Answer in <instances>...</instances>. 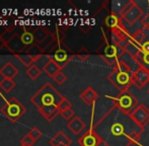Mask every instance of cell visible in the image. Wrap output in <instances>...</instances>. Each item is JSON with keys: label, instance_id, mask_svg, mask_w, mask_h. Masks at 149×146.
<instances>
[{"label": "cell", "instance_id": "4", "mask_svg": "<svg viewBox=\"0 0 149 146\" xmlns=\"http://www.w3.org/2000/svg\"><path fill=\"white\" fill-rule=\"evenodd\" d=\"M0 112L11 123H16L26 113V109L16 97H12L5 102V105L0 109Z\"/></svg>", "mask_w": 149, "mask_h": 146}, {"label": "cell", "instance_id": "31", "mask_svg": "<svg viewBox=\"0 0 149 146\" xmlns=\"http://www.w3.org/2000/svg\"><path fill=\"white\" fill-rule=\"evenodd\" d=\"M60 115L62 116L63 119H65V120L68 121V122L70 120H72V119L75 117V113H74V111H73L72 109H68V110L64 111V112L60 113Z\"/></svg>", "mask_w": 149, "mask_h": 146}, {"label": "cell", "instance_id": "25", "mask_svg": "<svg viewBox=\"0 0 149 146\" xmlns=\"http://www.w3.org/2000/svg\"><path fill=\"white\" fill-rule=\"evenodd\" d=\"M16 86V83L13 79H9V78H3V80L0 82V87L2 88V90L4 92L8 93L14 89V87Z\"/></svg>", "mask_w": 149, "mask_h": 146}, {"label": "cell", "instance_id": "22", "mask_svg": "<svg viewBox=\"0 0 149 146\" xmlns=\"http://www.w3.org/2000/svg\"><path fill=\"white\" fill-rule=\"evenodd\" d=\"M123 20L120 16H117V14L115 13H111L108 17L106 18V26H109L111 30L115 29L116 26H118L120 24H122Z\"/></svg>", "mask_w": 149, "mask_h": 146}, {"label": "cell", "instance_id": "16", "mask_svg": "<svg viewBox=\"0 0 149 146\" xmlns=\"http://www.w3.org/2000/svg\"><path fill=\"white\" fill-rule=\"evenodd\" d=\"M49 143L52 146H57L59 144H66L68 146L71 145V140L63 131H59L58 133H56L51 139H50Z\"/></svg>", "mask_w": 149, "mask_h": 146}, {"label": "cell", "instance_id": "3", "mask_svg": "<svg viewBox=\"0 0 149 146\" xmlns=\"http://www.w3.org/2000/svg\"><path fill=\"white\" fill-rule=\"evenodd\" d=\"M63 99L64 97L59 91L50 82H47L31 97V103L39 110L47 106H58Z\"/></svg>", "mask_w": 149, "mask_h": 146}, {"label": "cell", "instance_id": "33", "mask_svg": "<svg viewBox=\"0 0 149 146\" xmlns=\"http://www.w3.org/2000/svg\"><path fill=\"white\" fill-rule=\"evenodd\" d=\"M36 141L33 140V138L30 136L29 134L24 135V137H22V139H20V144H26V145H30V146H33L35 144Z\"/></svg>", "mask_w": 149, "mask_h": 146}, {"label": "cell", "instance_id": "19", "mask_svg": "<svg viewBox=\"0 0 149 146\" xmlns=\"http://www.w3.org/2000/svg\"><path fill=\"white\" fill-rule=\"evenodd\" d=\"M147 37H148L147 30L142 28V29H140V30L136 31V32L132 35L131 40L136 44V45L139 46V47L141 48V46L147 41Z\"/></svg>", "mask_w": 149, "mask_h": 146}, {"label": "cell", "instance_id": "1", "mask_svg": "<svg viewBox=\"0 0 149 146\" xmlns=\"http://www.w3.org/2000/svg\"><path fill=\"white\" fill-rule=\"evenodd\" d=\"M106 146H132L141 141L139 128L130 115L124 114L113 106L92 126Z\"/></svg>", "mask_w": 149, "mask_h": 146}, {"label": "cell", "instance_id": "7", "mask_svg": "<svg viewBox=\"0 0 149 146\" xmlns=\"http://www.w3.org/2000/svg\"><path fill=\"white\" fill-rule=\"evenodd\" d=\"M75 57V55L71 54L69 48L65 45L63 42H60L58 44L57 48L55 49L54 53L51 55V59H53L58 65L60 66V68H64L73 58Z\"/></svg>", "mask_w": 149, "mask_h": 146}, {"label": "cell", "instance_id": "21", "mask_svg": "<svg viewBox=\"0 0 149 146\" xmlns=\"http://www.w3.org/2000/svg\"><path fill=\"white\" fill-rule=\"evenodd\" d=\"M24 53L28 54V55H30L31 57H33V60L38 59L39 57H41L42 55H44V54H45V53H44V50L41 48V46H40L39 44H37V43H35V44H33V45L26 47Z\"/></svg>", "mask_w": 149, "mask_h": 146}, {"label": "cell", "instance_id": "14", "mask_svg": "<svg viewBox=\"0 0 149 146\" xmlns=\"http://www.w3.org/2000/svg\"><path fill=\"white\" fill-rule=\"evenodd\" d=\"M80 99L86 104L87 106H92L94 102L98 99V95L92 87H86L82 92L80 93Z\"/></svg>", "mask_w": 149, "mask_h": 146}, {"label": "cell", "instance_id": "15", "mask_svg": "<svg viewBox=\"0 0 149 146\" xmlns=\"http://www.w3.org/2000/svg\"><path fill=\"white\" fill-rule=\"evenodd\" d=\"M0 74L3 76V78L13 79L18 74V69L11 63V62H6L1 68H0Z\"/></svg>", "mask_w": 149, "mask_h": 146}, {"label": "cell", "instance_id": "28", "mask_svg": "<svg viewBox=\"0 0 149 146\" xmlns=\"http://www.w3.org/2000/svg\"><path fill=\"white\" fill-rule=\"evenodd\" d=\"M57 108H58V110H59V112L62 113L68 109H72V103H71L69 99H67L66 97H64V99L60 102L59 105L57 106Z\"/></svg>", "mask_w": 149, "mask_h": 146}, {"label": "cell", "instance_id": "11", "mask_svg": "<svg viewBox=\"0 0 149 146\" xmlns=\"http://www.w3.org/2000/svg\"><path fill=\"white\" fill-rule=\"evenodd\" d=\"M4 47H5L10 53L13 54L14 56L18 55V54L24 53V51H26V47L22 42V39H20L19 35H15L9 42L4 44Z\"/></svg>", "mask_w": 149, "mask_h": 146}, {"label": "cell", "instance_id": "20", "mask_svg": "<svg viewBox=\"0 0 149 146\" xmlns=\"http://www.w3.org/2000/svg\"><path fill=\"white\" fill-rule=\"evenodd\" d=\"M43 71L45 72L47 75H49L50 77H52V78H53V77L55 76L58 72L61 71V68L53 59H51L45 66H44Z\"/></svg>", "mask_w": 149, "mask_h": 146}, {"label": "cell", "instance_id": "2", "mask_svg": "<svg viewBox=\"0 0 149 146\" xmlns=\"http://www.w3.org/2000/svg\"><path fill=\"white\" fill-rule=\"evenodd\" d=\"M133 72L134 70L130 67L127 62L124 60H120L119 63L114 67L113 71L107 76V79L120 92H124L129 90L130 86L134 84Z\"/></svg>", "mask_w": 149, "mask_h": 146}, {"label": "cell", "instance_id": "26", "mask_svg": "<svg viewBox=\"0 0 149 146\" xmlns=\"http://www.w3.org/2000/svg\"><path fill=\"white\" fill-rule=\"evenodd\" d=\"M15 57L17 58L18 60H19L20 62H22V64H24L26 67H31V65H33V62H35V60H33V57H31L30 55H28V54L26 53H22V54H18V55H15Z\"/></svg>", "mask_w": 149, "mask_h": 146}, {"label": "cell", "instance_id": "17", "mask_svg": "<svg viewBox=\"0 0 149 146\" xmlns=\"http://www.w3.org/2000/svg\"><path fill=\"white\" fill-rule=\"evenodd\" d=\"M52 33H50L49 31L47 30L46 28L44 26H37V28L33 30V39H35V42L37 44H42L48 37L51 35Z\"/></svg>", "mask_w": 149, "mask_h": 146}, {"label": "cell", "instance_id": "10", "mask_svg": "<svg viewBox=\"0 0 149 146\" xmlns=\"http://www.w3.org/2000/svg\"><path fill=\"white\" fill-rule=\"evenodd\" d=\"M149 82V71L143 67H138L133 72V83L138 88H143Z\"/></svg>", "mask_w": 149, "mask_h": 146}, {"label": "cell", "instance_id": "9", "mask_svg": "<svg viewBox=\"0 0 149 146\" xmlns=\"http://www.w3.org/2000/svg\"><path fill=\"white\" fill-rule=\"evenodd\" d=\"M102 143V138L98 136L92 127L78 139V144L80 146H100Z\"/></svg>", "mask_w": 149, "mask_h": 146}, {"label": "cell", "instance_id": "30", "mask_svg": "<svg viewBox=\"0 0 149 146\" xmlns=\"http://www.w3.org/2000/svg\"><path fill=\"white\" fill-rule=\"evenodd\" d=\"M53 79L55 80V82L57 83V84L62 85L63 83H64L65 81L67 80V76L62 71H60V72H58L57 74H56L55 76L53 77Z\"/></svg>", "mask_w": 149, "mask_h": 146}, {"label": "cell", "instance_id": "23", "mask_svg": "<svg viewBox=\"0 0 149 146\" xmlns=\"http://www.w3.org/2000/svg\"><path fill=\"white\" fill-rule=\"evenodd\" d=\"M15 35H18V34L14 28L5 29V30L0 34V39H1L2 43H3V45H4V44H6L7 42H9Z\"/></svg>", "mask_w": 149, "mask_h": 146}, {"label": "cell", "instance_id": "29", "mask_svg": "<svg viewBox=\"0 0 149 146\" xmlns=\"http://www.w3.org/2000/svg\"><path fill=\"white\" fill-rule=\"evenodd\" d=\"M29 135L31 137V138L33 139L35 141H37L38 139H40L42 137V135H43V133H42V131L40 130L39 128H37V127H33V129L29 132Z\"/></svg>", "mask_w": 149, "mask_h": 146}, {"label": "cell", "instance_id": "5", "mask_svg": "<svg viewBox=\"0 0 149 146\" xmlns=\"http://www.w3.org/2000/svg\"><path fill=\"white\" fill-rule=\"evenodd\" d=\"M114 106L124 114L130 115L136 108L139 106V102L135 95L129 90L120 92L116 97H112Z\"/></svg>", "mask_w": 149, "mask_h": 146}, {"label": "cell", "instance_id": "8", "mask_svg": "<svg viewBox=\"0 0 149 146\" xmlns=\"http://www.w3.org/2000/svg\"><path fill=\"white\" fill-rule=\"evenodd\" d=\"M130 117L135 124L144 131L146 125L149 123V109L143 104H139V106L130 114Z\"/></svg>", "mask_w": 149, "mask_h": 146}, {"label": "cell", "instance_id": "6", "mask_svg": "<svg viewBox=\"0 0 149 146\" xmlns=\"http://www.w3.org/2000/svg\"><path fill=\"white\" fill-rule=\"evenodd\" d=\"M119 14H120V17L122 18V20L126 22L128 24H136L139 19H142L144 15L143 10L133 0L128 1L121 8Z\"/></svg>", "mask_w": 149, "mask_h": 146}, {"label": "cell", "instance_id": "36", "mask_svg": "<svg viewBox=\"0 0 149 146\" xmlns=\"http://www.w3.org/2000/svg\"><path fill=\"white\" fill-rule=\"evenodd\" d=\"M57 146H68V145H66V144H59V145H57Z\"/></svg>", "mask_w": 149, "mask_h": 146}, {"label": "cell", "instance_id": "34", "mask_svg": "<svg viewBox=\"0 0 149 146\" xmlns=\"http://www.w3.org/2000/svg\"><path fill=\"white\" fill-rule=\"evenodd\" d=\"M141 22L143 24V28H145L146 30L149 31V12L145 16H143V18L141 19Z\"/></svg>", "mask_w": 149, "mask_h": 146}, {"label": "cell", "instance_id": "35", "mask_svg": "<svg viewBox=\"0 0 149 146\" xmlns=\"http://www.w3.org/2000/svg\"><path fill=\"white\" fill-rule=\"evenodd\" d=\"M4 47V45H3V43H2V41H1V39H0V51L2 50V48Z\"/></svg>", "mask_w": 149, "mask_h": 146}, {"label": "cell", "instance_id": "12", "mask_svg": "<svg viewBox=\"0 0 149 146\" xmlns=\"http://www.w3.org/2000/svg\"><path fill=\"white\" fill-rule=\"evenodd\" d=\"M86 125L79 117L75 116L72 120H70L67 124V128L71 131L74 135H79L85 129Z\"/></svg>", "mask_w": 149, "mask_h": 146}, {"label": "cell", "instance_id": "24", "mask_svg": "<svg viewBox=\"0 0 149 146\" xmlns=\"http://www.w3.org/2000/svg\"><path fill=\"white\" fill-rule=\"evenodd\" d=\"M20 39H22V42L24 43V45L26 47H29V46L35 44V39H33V33L28 31L26 28H24V31L22 32V34L20 35Z\"/></svg>", "mask_w": 149, "mask_h": 146}, {"label": "cell", "instance_id": "37", "mask_svg": "<svg viewBox=\"0 0 149 146\" xmlns=\"http://www.w3.org/2000/svg\"><path fill=\"white\" fill-rule=\"evenodd\" d=\"M19 146H30V145H26V144H20Z\"/></svg>", "mask_w": 149, "mask_h": 146}, {"label": "cell", "instance_id": "39", "mask_svg": "<svg viewBox=\"0 0 149 146\" xmlns=\"http://www.w3.org/2000/svg\"><path fill=\"white\" fill-rule=\"evenodd\" d=\"M0 95H1V93H0Z\"/></svg>", "mask_w": 149, "mask_h": 146}, {"label": "cell", "instance_id": "32", "mask_svg": "<svg viewBox=\"0 0 149 146\" xmlns=\"http://www.w3.org/2000/svg\"><path fill=\"white\" fill-rule=\"evenodd\" d=\"M75 57H76L77 59L80 60V61H85V60H86L87 58L89 57V54H88V52H87L86 50L84 49V48H82V49H81L80 51H79L78 53L75 55Z\"/></svg>", "mask_w": 149, "mask_h": 146}, {"label": "cell", "instance_id": "27", "mask_svg": "<svg viewBox=\"0 0 149 146\" xmlns=\"http://www.w3.org/2000/svg\"><path fill=\"white\" fill-rule=\"evenodd\" d=\"M41 74H42V70L39 69L36 65H31L26 70V75L30 77L31 80H36Z\"/></svg>", "mask_w": 149, "mask_h": 146}, {"label": "cell", "instance_id": "18", "mask_svg": "<svg viewBox=\"0 0 149 146\" xmlns=\"http://www.w3.org/2000/svg\"><path fill=\"white\" fill-rule=\"evenodd\" d=\"M132 59L135 61V63L138 66L145 68L149 71V53H145V52L140 50Z\"/></svg>", "mask_w": 149, "mask_h": 146}, {"label": "cell", "instance_id": "13", "mask_svg": "<svg viewBox=\"0 0 149 146\" xmlns=\"http://www.w3.org/2000/svg\"><path fill=\"white\" fill-rule=\"evenodd\" d=\"M39 113L48 121V122H52V121L57 117V115L60 114L57 106H55V105L41 108V109H39Z\"/></svg>", "mask_w": 149, "mask_h": 146}, {"label": "cell", "instance_id": "38", "mask_svg": "<svg viewBox=\"0 0 149 146\" xmlns=\"http://www.w3.org/2000/svg\"><path fill=\"white\" fill-rule=\"evenodd\" d=\"M147 93H148V95H149V88L147 89Z\"/></svg>", "mask_w": 149, "mask_h": 146}]
</instances>
